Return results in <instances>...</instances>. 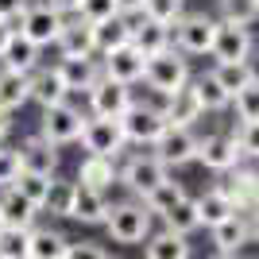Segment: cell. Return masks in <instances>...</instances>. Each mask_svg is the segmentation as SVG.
Segmentation results:
<instances>
[{
	"instance_id": "cell-38",
	"label": "cell",
	"mask_w": 259,
	"mask_h": 259,
	"mask_svg": "<svg viewBox=\"0 0 259 259\" xmlns=\"http://www.w3.org/2000/svg\"><path fill=\"white\" fill-rule=\"evenodd\" d=\"M143 16L162 27H174L186 16V0H143Z\"/></svg>"
},
{
	"instance_id": "cell-35",
	"label": "cell",
	"mask_w": 259,
	"mask_h": 259,
	"mask_svg": "<svg viewBox=\"0 0 259 259\" xmlns=\"http://www.w3.org/2000/svg\"><path fill=\"white\" fill-rule=\"evenodd\" d=\"M182 197H186V186L174 182V178H166V182H159L151 194L143 197V205H147V213H151V217H162L174 201H182Z\"/></svg>"
},
{
	"instance_id": "cell-30",
	"label": "cell",
	"mask_w": 259,
	"mask_h": 259,
	"mask_svg": "<svg viewBox=\"0 0 259 259\" xmlns=\"http://www.w3.org/2000/svg\"><path fill=\"white\" fill-rule=\"evenodd\" d=\"M116 159H105V155H85L81 166H77V186H89V190H108L116 182Z\"/></svg>"
},
{
	"instance_id": "cell-47",
	"label": "cell",
	"mask_w": 259,
	"mask_h": 259,
	"mask_svg": "<svg viewBox=\"0 0 259 259\" xmlns=\"http://www.w3.org/2000/svg\"><path fill=\"white\" fill-rule=\"evenodd\" d=\"M12 128H16V120H12V112H4V108H0V143H8Z\"/></svg>"
},
{
	"instance_id": "cell-41",
	"label": "cell",
	"mask_w": 259,
	"mask_h": 259,
	"mask_svg": "<svg viewBox=\"0 0 259 259\" xmlns=\"http://www.w3.org/2000/svg\"><path fill=\"white\" fill-rule=\"evenodd\" d=\"M20 147H12V143H0V190H8L16 178H20Z\"/></svg>"
},
{
	"instance_id": "cell-51",
	"label": "cell",
	"mask_w": 259,
	"mask_h": 259,
	"mask_svg": "<svg viewBox=\"0 0 259 259\" xmlns=\"http://www.w3.org/2000/svg\"><path fill=\"white\" fill-rule=\"evenodd\" d=\"M248 62H251V74H255V81H259V51H255V54H251Z\"/></svg>"
},
{
	"instance_id": "cell-50",
	"label": "cell",
	"mask_w": 259,
	"mask_h": 259,
	"mask_svg": "<svg viewBox=\"0 0 259 259\" xmlns=\"http://www.w3.org/2000/svg\"><path fill=\"white\" fill-rule=\"evenodd\" d=\"M251 244H255V248H259V209H255V213H251Z\"/></svg>"
},
{
	"instance_id": "cell-17",
	"label": "cell",
	"mask_w": 259,
	"mask_h": 259,
	"mask_svg": "<svg viewBox=\"0 0 259 259\" xmlns=\"http://www.w3.org/2000/svg\"><path fill=\"white\" fill-rule=\"evenodd\" d=\"M27 85H31V105H39V112L70 101V89H66V81L58 77L54 62H43L35 74H27Z\"/></svg>"
},
{
	"instance_id": "cell-2",
	"label": "cell",
	"mask_w": 259,
	"mask_h": 259,
	"mask_svg": "<svg viewBox=\"0 0 259 259\" xmlns=\"http://www.w3.org/2000/svg\"><path fill=\"white\" fill-rule=\"evenodd\" d=\"M155 217L147 213V205H143L140 197H128V201H112V209H108L105 217V232L116 244H143V240L155 232Z\"/></svg>"
},
{
	"instance_id": "cell-43",
	"label": "cell",
	"mask_w": 259,
	"mask_h": 259,
	"mask_svg": "<svg viewBox=\"0 0 259 259\" xmlns=\"http://www.w3.org/2000/svg\"><path fill=\"white\" fill-rule=\"evenodd\" d=\"M236 143H240V151H244V159H251L259 166V124H236Z\"/></svg>"
},
{
	"instance_id": "cell-37",
	"label": "cell",
	"mask_w": 259,
	"mask_h": 259,
	"mask_svg": "<svg viewBox=\"0 0 259 259\" xmlns=\"http://www.w3.org/2000/svg\"><path fill=\"white\" fill-rule=\"evenodd\" d=\"M51 178L54 174H31V170H20V178H16V190H20L23 197H27V201H31V205H39L43 209L47 205V194H51Z\"/></svg>"
},
{
	"instance_id": "cell-16",
	"label": "cell",
	"mask_w": 259,
	"mask_h": 259,
	"mask_svg": "<svg viewBox=\"0 0 259 259\" xmlns=\"http://www.w3.org/2000/svg\"><path fill=\"white\" fill-rule=\"evenodd\" d=\"M39 213H43V209L31 205V201H27L16 186L0 190V228H20V232H31V228L39 225Z\"/></svg>"
},
{
	"instance_id": "cell-31",
	"label": "cell",
	"mask_w": 259,
	"mask_h": 259,
	"mask_svg": "<svg viewBox=\"0 0 259 259\" xmlns=\"http://www.w3.org/2000/svg\"><path fill=\"white\" fill-rule=\"evenodd\" d=\"M162 228H170V232H182V236H194L197 228H201V217H197V197L186 194L182 201H174L166 213L159 217Z\"/></svg>"
},
{
	"instance_id": "cell-23",
	"label": "cell",
	"mask_w": 259,
	"mask_h": 259,
	"mask_svg": "<svg viewBox=\"0 0 259 259\" xmlns=\"http://www.w3.org/2000/svg\"><path fill=\"white\" fill-rule=\"evenodd\" d=\"M132 47H136L143 58H151V54L174 47V35H170V27H162V23L147 20V16H136V20H132Z\"/></svg>"
},
{
	"instance_id": "cell-20",
	"label": "cell",
	"mask_w": 259,
	"mask_h": 259,
	"mask_svg": "<svg viewBox=\"0 0 259 259\" xmlns=\"http://www.w3.org/2000/svg\"><path fill=\"white\" fill-rule=\"evenodd\" d=\"M54 51L62 58H97V47H93V23H85L81 16H70L62 27V39L54 43Z\"/></svg>"
},
{
	"instance_id": "cell-13",
	"label": "cell",
	"mask_w": 259,
	"mask_h": 259,
	"mask_svg": "<svg viewBox=\"0 0 259 259\" xmlns=\"http://www.w3.org/2000/svg\"><path fill=\"white\" fill-rule=\"evenodd\" d=\"M221 190H225L228 197H232V205L240 209V213H255L259 209V166H232L228 174H221Z\"/></svg>"
},
{
	"instance_id": "cell-12",
	"label": "cell",
	"mask_w": 259,
	"mask_h": 259,
	"mask_svg": "<svg viewBox=\"0 0 259 259\" xmlns=\"http://www.w3.org/2000/svg\"><path fill=\"white\" fill-rule=\"evenodd\" d=\"M251 54H255V35H251V27H240V23L217 20L213 51H209V58H213V62H248Z\"/></svg>"
},
{
	"instance_id": "cell-6",
	"label": "cell",
	"mask_w": 259,
	"mask_h": 259,
	"mask_svg": "<svg viewBox=\"0 0 259 259\" xmlns=\"http://www.w3.org/2000/svg\"><path fill=\"white\" fill-rule=\"evenodd\" d=\"M170 35H174V51H182L186 58H209L213 35H217V16H209V12H186L182 20L170 27Z\"/></svg>"
},
{
	"instance_id": "cell-15",
	"label": "cell",
	"mask_w": 259,
	"mask_h": 259,
	"mask_svg": "<svg viewBox=\"0 0 259 259\" xmlns=\"http://www.w3.org/2000/svg\"><path fill=\"white\" fill-rule=\"evenodd\" d=\"M143 66H147V58L128 43V47H120V51H112V54L101 58V74L112 77V81H120V85H140Z\"/></svg>"
},
{
	"instance_id": "cell-33",
	"label": "cell",
	"mask_w": 259,
	"mask_h": 259,
	"mask_svg": "<svg viewBox=\"0 0 259 259\" xmlns=\"http://www.w3.org/2000/svg\"><path fill=\"white\" fill-rule=\"evenodd\" d=\"M27 101H31V85H27V77L12 74V70H0V108L16 116Z\"/></svg>"
},
{
	"instance_id": "cell-3",
	"label": "cell",
	"mask_w": 259,
	"mask_h": 259,
	"mask_svg": "<svg viewBox=\"0 0 259 259\" xmlns=\"http://www.w3.org/2000/svg\"><path fill=\"white\" fill-rule=\"evenodd\" d=\"M166 178H170V170H166L151 151H132V155H124L120 166H116V182L124 186L132 197H140V201L151 194L159 182H166Z\"/></svg>"
},
{
	"instance_id": "cell-9",
	"label": "cell",
	"mask_w": 259,
	"mask_h": 259,
	"mask_svg": "<svg viewBox=\"0 0 259 259\" xmlns=\"http://www.w3.org/2000/svg\"><path fill=\"white\" fill-rule=\"evenodd\" d=\"M81 147L85 155H105V159H124L128 155V140H124V128L120 120H101V116H85L81 124Z\"/></svg>"
},
{
	"instance_id": "cell-32",
	"label": "cell",
	"mask_w": 259,
	"mask_h": 259,
	"mask_svg": "<svg viewBox=\"0 0 259 259\" xmlns=\"http://www.w3.org/2000/svg\"><path fill=\"white\" fill-rule=\"evenodd\" d=\"M209 74H213V81L225 89L228 97H236L240 89H248L251 81H255L251 62H213V66H209Z\"/></svg>"
},
{
	"instance_id": "cell-39",
	"label": "cell",
	"mask_w": 259,
	"mask_h": 259,
	"mask_svg": "<svg viewBox=\"0 0 259 259\" xmlns=\"http://www.w3.org/2000/svg\"><path fill=\"white\" fill-rule=\"evenodd\" d=\"M232 112H236V124H259V81H251L232 97Z\"/></svg>"
},
{
	"instance_id": "cell-46",
	"label": "cell",
	"mask_w": 259,
	"mask_h": 259,
	"mask_svg": "<svg viewBox=\"0 0 259 259\" xmlns=\"http://www.w3.org/2000/svg\"><path fill=\"white\" fill-rule=\"evenodd\" d=\"M120 16H143V0H116Z\"/></svg>"
},
{
	"instance_id": "cell-44",
	"label": "cell",
	"mask_w": 259,
	"mask_h": 259,
	"mask_svg": "<svg viewBox=\"0 0 259 259\" xmlns=\"http://www.w3.org/2000/svg\"><path fill=\"white\" fill-rule=\"evenodd\" d=\"M66 259H108V251L101 248V244H93V240H70V251H66Z\"/></svg>"
},
{
	"instance_id": "cell-5",
	"label": "cell",
	"mask_w": 259,
	"mask_h": 259,
	"mask_svg": "<svg viewBox=\"0 0 259 259\" xmlns=\"http://www.w3.org/2000/svg\"><path fill=\"white\" fill-rule=\"evenodd\" d=\"M120 128H124V140L128 147H155L159 136L170 128V120L162 116V105H151V101H140L120 116Z\"/></svg>"
},
{
	"instance_id": "cell-7",
	"label": "cell",
	"mask_w": 259,
	"mask_h": 259,
	"mask_svg": "<svg viewBox=\"0 0 259 259\" xmlns=\"http://www.w3.org/2000/svg\"><path fill=\"white\" fill-rule=\"evenodd\" d=\"M85 108L74 105V101H62V105L54 108H43V116H39V136L51 140L54 147H66V143H77L81 140V124H85Z\"/></svg>"
},
{
	"instance_id": "cell-48",
	"label": "cell",
	"mask_w": 259,
	"mask_h": 259,
	"mask_svg": "<svg viewBox=\"0 0 259 259\" xmlns=\"http://www.w3.org/2000/svg\"><path fill=\"white\" fill-rule=\"evenodd\" d=\"M58 12H66V16H77V8H81V0H51Z\"/></svg>"
},
{
	"instance_id": "cell-27",
	"label": "cell",
	"mask_w": 259,
	"mask_h": 259,
	"mask_svg": "<svg viewBox=\"0 0 259 259\" xmlns=\"http://www.w3.org/2000/svg\"><path fill=\"white\" fill-rule=\"evenodd\" d=\"M162 116L170 120V124H178V128H197V124L205 120V112L197 105L194 89L186 85V89H178V93H170V97H162Z\"/></svg>"
},
{
	"instance_id": "cell-25",
	"label": "cell",
	"mask_w": 259,
	"mask_h": 259,
	"mask_svg": "<svg viewBox=\"0 0 259 259\" xmlns=\"http://www.w3.org/2000/svg\"><path fill=\"white\" fill-rule=\"evenodd\" d=\"M132 20L136 16H112V20L93 23V47H97V58L120 51V47L132 43Z\"/></svg>"
},
{
	"instance_id": "cell-11",
	"label": "cell",
	"mask_w": 259,
	"mask_h": 259,
	"mask_svg": "<svg viewBox=\"0 0 259 259\" xmlns=\"http://www.w3.org/2000/svg\"><path fill=\"white\" fill-rule=\"evenodd\" d=\"M197 162H201L209 174H228L232 166L244 162V151H240V143H236L232 132H209V136H201V143H197Z\"/></svg>"
},
{
	"instance_id": "cell-42",
	"label": "cell",
	"mask_w": 259,
	"mask_h": 259,
	"mask_svg": "<svg viewBox=\"0 0 259 259\" xmlns=\"http://www.w3.org/2000/svg\"><path fill=\"white\" fill-rule=\"evenodd\" d=\"M77 16H81L85 23H101V20H112V16H120V8H116V0H81Z\"/></svg>"
},
{
	"instance_id": "cell-34",
	"label": "cell",
	"mask_w": 259,
	"mask_h": 259,
	"mask_svg": "<svg viewBox=\"0 0 259 259\" xmlns=\"http://www.w3.org/2000/svg\"><path fill=\"white\" fill-rule=\"evenodd\" d=\"M217 20L255 27L259 23V0H217Z\"/></svg>"
},
{
	"instance_id": "cell-26",
	"label": "cell",
	"mask_w": 259,
	"mask_h": 259,
	"mask_svg": "<svg viewBox=\"0 0 259 259\" xmlns=\"http://www.w3.org/2000/svg\"><path fill=\"white\" fill-rule=\"evenodd\" d=\"M143 259H194L190 248V236L182 232H170V228H159L143 240Z\"/></svg>"
},
{
	"instance_id": "cell-53",
	"label": "cell",
	"mask_w": 259,
	"mask_h": 259,
	"mask_svg": "<svg viewBox=\"0 0 259 259\" xmlns=\"http://www.w3.org/2000/svg\"><path fill=\"white\" fill-rule=\"evenodd\" d=\"M240 259H244V255H240ZM255 259H259V255H255Z\"/></svg>"
},
{
	"instance_id": "cell-21",
	"label": "cell",
	"mask_w": 259,
	"mask_h": 259,
	"mask_svg": "<svg viewBox=\"0 0 259 259\" xmlns=\"http://www.w3.org/2000/svg\"><path fill=\"white\" fill-rule=\"evenodd\" d=\"M43 66V51L31 43V39H23V35H12L8 47L0 51V70H12V74H35Z\"/></svg>"
},
{
	"instance_id": "cell-40",
	"label": "cell",
	"mask_w": 259,
	"mask_h": 259,
	"mask_svg": "<svg viewBox=\"0 0 259 259\" xmlns=\"http://www.w3.org/2000/svg\"><path fill=\"white\" fill-rule=\"evenodd\" d=\"M0 259H27V232L0 228Z\"/></svg>"
},
{
	"instance_id": "cell-29",
	"label": "cell",
	"mask_w": 259,
	"mask_h": 259,
	"mask_svg": "<svg viewBox=\"0 0 259 259\" xmlns=\"http://www.w3.org/2000/svg\"><path fill=\"white\" fill-rule=\"evenodd\" d=\"M190 89H194V97H197V105H201V112L205 116H217V112H228L232 108V97H228L225 89L213 81V74H194L190 77Z\"/></svg>"
},
{
	"instance_id": "cell-8",
	"label": "cell",
	"mask_w": 259,
	"mask_h": 259,
	"mask_svg": "<svg viewBox=\"0 0 259 259\" xmlns=\"http://www.w3.org/2000/svg\"><path fill=\"white\" fill-rule=\"evenodd\" d=\"M132 105H136V85H120V81H112L105 74L85 93V112L89 116H101V120H120Z\"/></svg>"
},
{
	"instance_id": "cell-49",
	"label": "cell",
	"mask_w": 259,
	"mask_h": 259,
	"mask_svg": "<svg viewBox=\"0 0 259 259\" xmlns=\"http://www.w3.org/2000/svg\"><path fill=\"white\" fill-rule=\"evenodd\" d=\"M12 35H16V31H12V23H8V20H0V51L8 47V39H12Z\"/></svg>"
},
{
	"instance_id": "cell-52",
	"label": "cell",
	"mask_w": 259,
	"mask_h": 259,
	"mask_svg": "<svg viewBox=\"0 0 259 259\" xmlns=\"http://www.w3.org/2000/svg\"><path fill=\"white\" fill-rule=\"evenodd\" d=\"M209 259H240V255H232V251H213Z\"/></svg>"
},
{
	"instance_id": "cell-14",
	"label": "cell",
	"mask_w": 259,
	"mask_h": 259,
	"mask_svg": "<svg viewBox=\"0 0 259 259\" xmlns=\"http://www.w3.org/2000/svg\"><path fill=\"white\" fill-rule=\"evenodd\" d=\"M54 70H58V77L66 81L70 97H74V93L85 97L101 77V58H93V54H89V58H62V54H58V58H54Z\"/></svg>"
},
{
	"instance_id": "cell-54",
	"label": "cell",
	"mask_w": 259,
	"mask_h": 259,
	"mask_svg": "<svg viewBox=\"0 0 259 259\" xmlns=\"http://www.w3.org/2000/svg\"><path fill=\"white\" fill-rule=\"evenodd\" d=\"M108 259H112V255H108Z\"/></svg>"
},
{
	"instance_id": "cell-18",
	"label": "cell",
	"mask_w": 259,
	"mask_h": 259,
	"mask_svg": "<svg viewBox=\"0 0 259 259\" xmlns=\"http://www.w3.org/2000/svg\"><path fill=\"white\" fill-rule=\"evenodd\" d=\"M209 240H213L217 251H232V255H240V251L251 244V217H248V213L225 217L221 225L209 228Z\"/></svg>"
},
{
	"instance_id": "cell-19",
	"label": "cell",
	"mask_w": 259,
	"mask_h": 259,
	"mask_svg": "<svg viewBox=\"0 0 259 259\" xmlns=\"http://www.w3.org/2000/svg\"><path fill=\"white\" fill-rule=\"evenodd\" d=\"M20 147V166L31 174H58V147L51 140H43L39 132H31L27 140L16 143Z\"/></svg>"
},
{
	"instance_id": "cell-24",
	"label": "cell",
	"mask_w": 259,
	"mask_h": 259,
	"mask_svg": "<svg viewBox=\"0 0 259 259\" xmlns=\"http://www.w3.org/2000/svg\"><path fill=\"white\" fill-rule=\"evenodd\" d=\"M108 209H112V201H108L105 190L77 186V190H74V209H70V221H77V225H105Z\"/></svg>"
},
{
	"instance_id": "cell-10",
	"label": "cell",
	"mask_w": 259,
	"mask_h": 259,
	"mask_svg": "<svg viewBox=\"0 0 259 259\" xmlns=\"http://www.w3.org/2000/svg\"><path fill=\"white\" fill-rule=\"evenodd\" d=\"M197 143H201L197 128H178V124H170V128L159 136V143L147 147V151H151L166 170H178V166L197 162Z\"/></svg>"
},
{
	"instance_id": "cell-1",
	"label": "cell",
	"mask_w": 259,
	"mask_h": 259,
	"mask_svg": "<svg viewBox=\"0 0 259 259\" xmlns=\"http://www.w3.org/2000/svg\"><path fill=\"white\" fill-rule=\"evenodd\" d=\"M190 77H194L190 58H186L182 51H174V47L151 54V58H147V66H143V85L151 89L159 101L170 97V93H178V89H186V85H190Z\"/></svg>"
},
{
	"instance_id": "cell-45",
	"label": "cell",
	"mask_w": 259,
	"mask_h": 259,
	"mask_svg": "<svg viewBox=\"0 0 259 259\" xmlns=\"http://www.w3.org/2000/svg\"><path fill=\"white\" fill-rule=\"evenodd\" d=\"M31 0H0V20L12 23V31H20V20H23V8Z\"/></svg>"
},
{
	"instance_id": "cell-4",
	"label": "cell",
	"mask_w": 259,
	"mask_h": 259,
	"mask_svg": "<svg viewBox=\"0 0 259 259\" xmlns=\"http://www.w3.org/2000/svg\"><path fill=\"white\" fill-rule=\"evenodd\" d=\"M66 12H58L51 0H31L27 8H23V20H20V31L23 39H31L39 51H51L58 39H62V27H66Z\"/></svg>"
},
{
	"instance_id": "cell-28",
	"label": "cell",
	"mask_w": 259,
	"mask_h": 259,
	"mask_svg": "<svg viewBox=\"0 0 259 259\" xmlns=\"http://www.w3.org/2000/svg\"><path fill=\"white\" fill-rule=\"evenodd\" d=\"M232 213H240L236 205H232V197L221 190V186H209V190H201L197 194V217H201V228H213V225H221L225 217H232Z\"/></svg>"
},
{
	"instance_id": "cell-36",
	"label": "cell",
	"mask_w": 259,
	"mask_h": 259,
	"mask_svg": "<svg viewBox=\"0 0 259 259\" xmlns=\"http://www.w3.org/2000/svg\"><path fill=\"white\" fill-rule=\"evenodd\" d=\"M74 190H77V182H66V178H58L54 174L51 178V194H47V213L51 217H66L70 221V209H74Z\"/></svg>"
},
{
	"instance_id": "cell-22",
	"label": "cell",
	"mask_w": 259,
	"mask_h": 259,
	"mask_svg": "<svg viewBox=\"0 0 259 259\" xmlns=\"http://www.w3.org/2000/svg\"><path fill=\"white\" fill-rule=\"evenodd\" d=\"M70 236L54 225H35L27 232V259H66Z\"/></svg>"
}]
</instances>
